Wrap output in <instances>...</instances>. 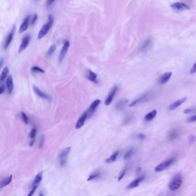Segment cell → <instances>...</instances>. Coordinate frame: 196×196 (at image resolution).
<instances>
[{"mask_svg":"<svg viewBox=\"0 0 196 196\" xmlns=\"http://www.w3.org/2000/svg\"><path fill=\"white\" fill-rule=\"evenodd\" d=\"M48 22L45 24L42 28H41L39 33L38 34V38L39 39H41L43 38L45 35L47 34L51 28L52 27L53 23H54V17L52 15H49L48 16Z\"/></svg>","mask_w":196,"mask_h":196,"instance_id":"cell-1","label":"cell"},{"mask_svg":"<svg viewBox=\"0 0 196 196\" xmlns=\"http://www.w3.org/2000/svg\"><path fill=\"white\" fill-rule=\"evenodd\" d=\"M182 183V176L180 173L176 174L173 177L169 184V189L171 191H175L178 189Z\"/></svg>","mask_w":196,"mask_h":196,"instance_id":"cell-2","label":"cell"},{"mask_svg":"<svg viewBox=\"0 0 196 196\" xmlns=\"http://www.w3.org/2000/svg\"><path fill=\"white\" fill-rule=\"evenodd\" d=\"M175 160H176V158L174 157H172V158H170L166 159V161H164L161 164L158 165L157 167L155 168V171L156 172H161V171L166 170L167 168L170 167V166L174 162Z\"/></svg>","mask_w":196,"mask_h":196,"instance_id":"cell-3","label":"cell"},{"mask_svg":"<svg viewBox=\"0 0 196 196\" xmlns=\"http://www.w3.org/2000/svg\"><path fill=\"white\" fill-rule=\"evenodd\" d=\"M70 150H71V147H67L62 151L59 154V157H58L59 159V164L61 167H65L67 164V157L68 156V154H69Z\"/></svg>","mask_w":196,"mask_h":196,"instance_id":"cell-4","label":"cell"},{"mask_svg":"<svg viewBox=\"0 0 196 196\" xmlns=\"http://www.w3.org/2000/svg\"><path fill=\"white\" fill-rule=\"evenodd\" d=\"M171 7L176 11H183L189 10L190 8L186 4L181 2H175L171 5Z\"/></svg>","mask_w":196,"mask_h":196,"instance_id":"cell-5","label":"cell"},{"mask_svg":"<svg viewBox=\"0 0 196 196\" xmlns=\"http://www.w3.org/2000/svg\"><path fill=\"white\" fill-rule=\"evenodd\" d=\"M30 39H31V36L29 34H26V35L24 36V37L22 40V42L21 43L19 52H23L24 50H25V49L28 47Z\"/></svg>","mask_w":196,"mask_h":196,"instance_id":"cell-6","label":"cell"},{"mask_svg":"<svg viewBox=\"0 0 196 196\" xmlns=\"http://www.w3.org/2000/svg\"><path fill=\"white\" fill-rule=\"evenodd\" d=\"M69 47H70V42L69 41H65L63 46L61 50V51L60 52V54H59V62H62V60L64 59L66 54H67V51L69 48Z\"/></svg>","mask_w":196,"mask_h":196,"instance_id":"cell-7","label":"cell"},{"mask_svg":"<svg viewBox=\"0 0 196 196\" xmlns=\"http://www.w3.org/2000/svg\"><path fill=\"white\" fill-rule=\"evenodd\" d=\"M118 86H115L111 90V91L110 92V93H109V95L108 96L107 98L105 100V104L106 105H109L112 103V101H113V97L115 96V95L116 94V92L118 91Z\"/></svg>","mask_w":196,"mask_h":196,"instance_id":"cell-8","label":"cell"},{"mask_svg":"<svg viewBox=\"0 0 196 196\" xmlns=\"http://www.w3.org/2000/svg\"><path fill=\"white\" fill-rule=\"evenodd\" d=\"M16 31V26H13V29L11 31V32L8 34L7 36V39L5 40V43H4V49H7L8 47L11 44L12 40H13V36Z\"/></svg>","mask_w":196,"mask_h":196,"instance_id":"cell-9","label":"cell"},{"mask_svg":"<svg viewBox=\"0 0 196 196\" xmlns=\"http://www.w3.org/2000/svg\"><path fill=\"white\" fill-rule=\"evenodd\" d=\"M144 179V176H142L136 178V179L133 180L132 182H131V183H130L128 186H127V189H133L135 188L136 187L138 186L139 185V184L141 183Z\"/></svg>","mask_w":196,"mask_h":196,"instance_id":"cell-10","label":"cell"},{"mask_svg":"<svg viewBox=\"0 0 196 196\" xmlns=\"http://www.w3.org/2000/svg\"><path fill=\"white\" fill-rule=\"evenodd\" d=\"M87 116H88V113H87V112H84L82 114V115L80 117L78 120L77 122V124L75 125L76 129H79L80 128H81L84 125V124L85 123V120H86Z\"/></svg>","mask_w":196,"mask_h":196,"instance_id":"cell-11","label":"cell"},{"mask_svg":"<svg viewBox=\"0 0 196 196\" xmlns=\"http://www.w3.org/2000/svg\"><path fill=\"white\" fill-rule=\"evenodd\" d=\"M186 100V97H183V98H181V99L177 100L176 102H174L173 104L170 105L169 107V109L170 111L175 110L178 107H179L180 105L182 104L184 102H185Z\"/></svg>","mask_w":196,"mask_h":196,"instance_id":"cell-12","label":"cell"},{"mask_svg":"<svg viewBox=\"0 0 196 196\" xmlns=\"http://www.w3.org/2000/svg\"><path fill=\"white\" fill-rule=\"evenodd\" d=\"M171 75H172V72H171L164 73L159 79V81H158L159 83L160 84H164L167 83L169 81V80L170 79Z\"/></svg>","mask_w":196,"mask_h":196,"instance_id":"cell-13","label":"cell"},{"mask_svg":"<svg viewBox=\"0 0 196 196\" xmlns=\"http://www.w3.org/2000/svg\"><path fill=\"white\" fill-rule=\"evenodd\" d=\"M33 90H34V92L36 93V94L38 96H39L40 97L44 98V99H46V100H49V101L51 100L50 97L48 94H46L45 93L41 92L38 87L34 86H33Z\"/></svg>","mask_w":196,"mask_h":196,"instance_id":"cell-14","label":"cell"},{"mask_svg":"<svg viewBox=\"0 0 196 196\" xmlns=\"http://www.w3.org/2000/svg\"><path fill=\"white\" fill-rule=\"evenodd\" d=\"M101 103V101L98 99L96 100L95 101H94L92 103V104L90 105L88 111L87 112L88 114H93L95 111L96 110L97 108L98 107V105Z\"/></svg>","mask_w":196,"mask_h":196,"instance_id":"cell-15","label":"cell"},{"mask_svg":"<svg viewBox=\"0 0 196 196\" xmlns=\"http://www.w3.org/2000/svg\"><path fill=\"white\" fill-rule=\"evenodd\" d=\"M29 20H30V16H28L26 17V19L24 20L23 22L22 23L20 28V32H25L26 29H28V26H29Z\"/></svg>","mask_w":196,"mask_h":196,"instance_id":"cell-16","label":"cell"},{"mask_svg":"<svg viewBox=\"0 0 196 196\" xmlns=\"http://www.w3.org/2000/svg\"><path fill=\"white\" fill-rule=\"evenodd\" d=\"M6 84H7V89L8 91L9 94H11L13 90V78L11 75H9L7 81H6Z\"/></svg>","mask_w":196,"mask_h":196,"instance_id":"cell-17","label":"cell"},{"mask_svg":"<svg viewBox=\"0 0 196 196\" xmlns=\"http://www.w3.org/2000/svg\"><path fill=\"white\" fill-rule=\"evenodd\" d=\"M97 74L94 72H93L90 70H89L87 72V77L89 80L92 81L93 82L97 83Z\"/></svg>","mask_w":196,"mask_h":196,"instance_id":"cell-18","label":"cell"},{"mask_svg":"<svg viewBox=\"0 0 196 196\" xmlns=\"http://www.w3.org/2000/svg\"><path fill=\"white\" fill-rule=\"evenodd\" d=\"M128 101L127 100H123L120 101L118 103H117V104L116 105V109L118 111H121L124 109V108L125 107V106L128 104Z\"/></svg>","mask_w":196,"mask_h":196,"instance_id":"cell-19","label":"cell"},{"mask_svg":"<svg viewBox=\"0 0 196 196\" xmlns=\"http://www.w3.org/2000/svg\"><path fill=\"white\" fill-rule=\"evenodd\" d=\"M147 94H145L142 96L140 98H137L136 100H135V101H133L132 103H131V104L129 105V106L130 107H133V106H135L136 105L144 101V100L147 98Z\"/></svg>","mask_w":196,"mask_h":196,"instance_id":"cell-20","label":"cell"},{"mask_svg":"<svg viewBox=\"0 0 196 196\" xmlns=\"http://www.w3.org/2000/svg\"><path fill=\"white\" fill-rule=\"evenodd\" d=\"M157 115V110H154V111L151 112L150 113H149L147 115H146L145 116V117H144V119L147 121H151L152 120H153L154 118H155Z\"/></svg>","mask_w":196,"mask_h":196,"instance_id":"cell-21","label":"cell"},{"mask_svg":"<svg viewBox=\"0 0 196 196\" xmlns=\"http://www.w3.org/2000/svg\"><path fill=\"white\" fill-rule=\"evenodd\" d=\"M12 179V175H11L10 176L4 179L1 182V185H0L1 188H2L7 186V185H8L9 183H11Z\"/></svg>","mask_w":196,"mask_h":196,"instance_id":"cell-22","label":"cell"},{"mask_svg":"<svg viewBox=\"0 0 196 196\" xmlns=\"http://www.w3.org/2000/svg\"><path fill=\"white\" fill-rule=\"evenodd\" d=\"M118 153H119L118 151H116L114 154H113L112 155L111 157H109V158H108V159L106 160L105 162H106L107 164H111L112 162H114L116 160V158H117L118 155Z\"/></svg>","mask_w":196,"mask_h":196,"instance_id":"cell-23","label":"cell"},{"mask_svg":"<svg viewBox=\"0 0 196 196\" xmlns=\"http://www.w3.org/2000/svg\"><path fill=\"white\" fill-rule=\"evenodd\" d=\"M42 176H43V173L42 172H40L39 173H38L37 174V176L35 177V180L33 181V183L32 184L33 186H35V185H39L40 182H41V179H42Z\"/></svg>","mask_w":196,"mask_h":196,"instance_id":"cell-24","label":"cell"},{"mask_svg":"<svg viewBox=\"0 0 196 196\" xmlns=\"http://www.w3.org/2000/svg\"><path fill=\"white\" fill-rule=\"evenodd\" d=\"M8 72H9V69H8V67H5L2 72V73H1V77H0V80L1 81H3L4 80H5V79L7 78V75L8 74Z\"/></svg>","mask_w":196,"mask_h":196,"instance_id":"cell-25","label":"cell"},{"mask_svg":"<svg viewBox=\"0 0 196 196\" xmlns=\"http://www.w3.org/2000/svg\"><path fill=\"white\" fill-rule=\"evenodd\" d=\"M178 136V133L177 132V131H173L170 132V133H169V135L167 136V138L169 140H174Z\"/></svg>","mask_w":196,"mask_h":196,"instance_id":"cell-26","label":"cell"},{"mask_svg":"<svg viewBox=\"0 0 196 196\" xmlns=\"http://www.w3.org/2000/svg\"><path fill=\"white\" fill-rule=\"evenodd\" d=\"M133 149H131L130 150L128 151L124 155V159L125 160H127L130 158H131L132 156L133 155Z\"/></svg>","mask_w":196,"mask_h":196,"instance_id":"cell-27","label":"cell"},{"mask_svg":"<svg viewBox=\"0 0 196 196\" xmlns=\"http://www.w3.org/2000/svg\"><path fill=\"white\" fill-rule=\"evenodd\" d=\"M56 50V45L55 44H53L51 46H50V47L49 48L48 52H47V55L48 57H51L53 54L55 52Z\"/></svg>","mask_w":196,"mask_h":196,"instance_id":"cell-28","label":"cell"},{"mask_svg":"<svg viewBox=\"0 0 196 196\" xmlns=\"http://www.w3.org/2000/svg\"><path fill=\"white\" fill-rule=\"evenodd\" d=\"M21 118L25 124H28L29 123V119L26 116V115L25 114V113H24V112L21 113Z\"/></svg>","mask_w":196,"mask_h":196,"instance_id":"cell-29","label":"cell"},{"mask_svg":"<svg viewBox=\"0 0 196 196\" xmlns=\"http://www.w3.org/2000/svg\"><path fill=\"white\" fill-rule=\"evenodd\" d=\"M100 176V174L99 173H93L91 174L90 176H89V178H87V181H92L93 179L96 178H98Z\"/></svg>","mask_w":196,"mask_h":196,"instance_id":"cell-30","label":"cell"},{"mask_svg":"<svg viewBox=\"0 0 196 196\" xmlns=\"http://www.w3.org/2000/svg\"><path fill=\"white\" fill-rule=\"evenodd\" d=\"M32 71L34 72H41V73L44 72V71L42 69L40 68L39 67H38V66H36L32 67Z\"/></svg>","mask_w":196,"mask_h":196,"instance_id":"cell-31","label":"cell"},{"mask_svg":"<svg viewBox=\"0 0 196 196\" xmlns=\"http://www.w3.org/2000/svg\"><path fill=\"white\" fill-rule=\"evenodd\" d=\"M36 132H37V130H36V128H33L32 130V131H31V132H30V133H29V136H30V137H31V139H35V136H36Z\"/></svg>","mask_w":196,"mask_h":196,"instance_id":"cell-32","label":"cell"},{"mask_svg":"<svg viewBox=\"0 0 196 196\" xmlns=\"http://www.w3.org/2000/svg\"><path fill=\"white\" fill-rule=\"evenodd\" d=\"M127 170V168L125 167L124 170H123V171L121 172L120 176H118V181H120V180H121V179L123 178V177H124L125 174V173H126Z\"/></svg>","mask_w":196,"mask_h":196,"instance_id":"cell-33","label":"cell"},{"mask_svg":"<svg viewBox=\"0 0 196 196\" xmlns=\"http://www.w3.org/2000/svg\"><path fill=\"white\" fill-rule=\"evenodd\" d=\"M188 141L189 144H192L194 143L196 141V137L194 135H190L189 139H188Z\"/></svg>","mask_w":196,"mask_h":196,"instance_id":"cell-34","label":"cell"},{"mask_svg":"<svg viewBox=\"0 0 196 196\" xmlns=\"http://www.w3.org/2000/svg\"><path fill=\"white\" fill-rule=\"evenodd\" d=\"M44 135H41L40 139L39 144V148H41L44 144Z\"/></svg>","mask_w":196,"mask_h":196,"instance_id":"cell-35","label":"cell"},{"mask_svg":"<svg viewBox=\"0 0 196 196\" xmlns=\"http://www.w3.org/2000/svg\"><path fill=\"white\" fill-rule=\"evenodd\" d=\"M151 43V41L150 40V39H148L145 43H144V45L143 46H142V50H145L149 46V45Z\"/></svg>","mask_w":196,"mask_h":196,"instance_id":"cell-36","label":"cell"},{"mask_svg":"<svg viewBox=\"0 0 196 196\" xmlns=\"http://www.w3.org/2000/svg\"><path fill=\"white\" fill-rule=\"evenodd\" d=\"M194 121H196V115L192 116L188 118V119L187 120V122H188V123H193Z\"/></svg>","mask_w":196,"mask_h":196,"instance_id":"cell-37","label":"cell"},{"mask_svg":"<svg viewBox=\"0 0 196 196\" xmlns=\"http://www.w3.org/2000/svg\"><path fill=\"white\" fill-rule=\"evenodd\" d=\"M38 15L36 14H35L33 16L32 18V20H31V25H33L36 21H37V19H38Z\"/></svg>","mask_w":196,"mask_h":196,"instance_id":"cell-38","label":"cell"},{"mask_svg":"<svg viewBox=\"0 0 196 196\" xmlns=\"http://www.w3.org/2000/svg\"><path fill=\"white\" fill-rule=\"evenodd\" d=\"M38 185H35V186H33L32 189V190H31V191H30V193H29V194H28V196H32V195H33V193H35V190L37 189V188H38Z\"/></svg>","mask_w":196,"mask_h":196,"instance_id":"cell-39","label":"cell"},{"mask_svg":"<svg viewBox=\"0 0 196 196\" xmlns=\"http://www.w3.org/2000/svg\"><path fill=\"white\" fill-rule=\"evenodd\" d=\"M136 137H137V139H139L143 140V139H144L145 138V135H144L143 133H140L137 134V135H136Z\"/></svg>","mask_w":196,"mask_h":196,"instance_id":"cell-40","label":"cell"},{"mask_svg":"<svg viewBox=\"0 0 196 196\" xmlns=\"http://www.w3.org/2000/svg\"><path fill=\"white\" fill-rule=\"evenodd\" d=\"M196 72V62L194 64L193 66L192 67V68L190 70V74H194Z\"/></svg>","mask_w":196,"mask_h":196,"instance_id":"cell-41","label":"cell"},{"mask_svg":"<svg viewBox=\"0 0 196 196\" xmlns=\"http://www.w3.org/2000/svg\"><path fill=\"white\" fill-rule=\"evenodd\" d=\"M194 111L193 109H190V108H188V109H185L183 111V113L185 114H189V113H190L191 112H193Z\"/></svg>","mask_w":196,"mask_h":196,"instance_id":"cell-42","label":"cell"},{"mask_svg":"<svg viewBox=\"0 0 196 196\" xmlns=\"http://www.w3.org/2000/svg\"><path fill=\"white\" fill-rule=\"evenodd\" d=\"M5 87L4 85H1V87H0V94H2L4 92H5Z\"/></svg>","mask_w":196,"mask_h":196,"instance_id":"cell-43","label":"cell"},{"mask_svg":"<svg viewBox=\"0 0 196 196\" xmlns=\"http://www.w3.org/2000/svg\"><path fill=\"white\" fill-rule=\"evenodd\" d=\"M141 172H142V168H141V167H137V169L136 170V174H137V175H139L140 173H141Z\"/></svg>","mask_w":196,"mask_h":196,"instance_id":"cell-44","label":"cell"},{"mask_svg":"<svg viewBox=\"0 0 196 196\" xmlns=\"http://www.w3.org/2000/svg\"><path fill=\"white\" fill-rule=\"evenodd\" d=\"M55 1V0H47V5L48 6L51 5L52 3H53Z\"/></svg>","mask_w":196,"mask_h":196,"instance_id":"cell-45","label":"cell"},{"mask_svg":"<svg viewBox=\"0 0 196 196\" xmlns=\"http://www.w3.org/2000/svg\"><path fill=\"white\" fill-rule=\"evenodd\" d=\"M34 143H35V139H32V140H31V143H30V144H29V145H30L31 147L32 146L33 144H34Z\"/></svg>","mask_w":196,"mask_h":196,"instance_id":"cell-46","label":"cell"}]
</instances>
